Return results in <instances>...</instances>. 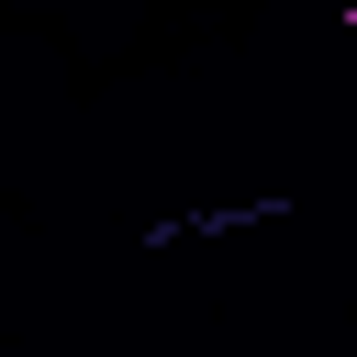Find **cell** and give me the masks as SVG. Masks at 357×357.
Returning <instances> with one entry per match:
<instances>
[{"label":"cell","instance_id":"1","mask_svg":"<svg viewBox=\"0 0 357 357\" xmlns=\"http://www.w3.org/2000/svg\"><path fill=\"white\" fill-rule=\"evenodd\" d=\"M290 201H268V190H245V201H178V212H145V245H223V234H245V223H279Z\"/></svg>","mask_w":357,"mask_h":357}]
</instances>
